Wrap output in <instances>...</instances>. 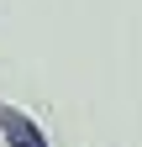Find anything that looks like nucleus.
<instances>
[{"instance_id": "obj_1", "label": "nucleus", "mask_w": 142, "mask_h": 147, "mask_svg": "<svg viewBox=\"0 0 142 147\" xmlns=\"http://www.w3.org/2000/svg\"><path fill=\"white\" fill-rule=\"evenodd\" d=\"M0 121H5V126H11V142H16V147H42L37 137H32V126H26L21 116H16V110H5V116H0Z\"/></svg>"}]
</instances>
